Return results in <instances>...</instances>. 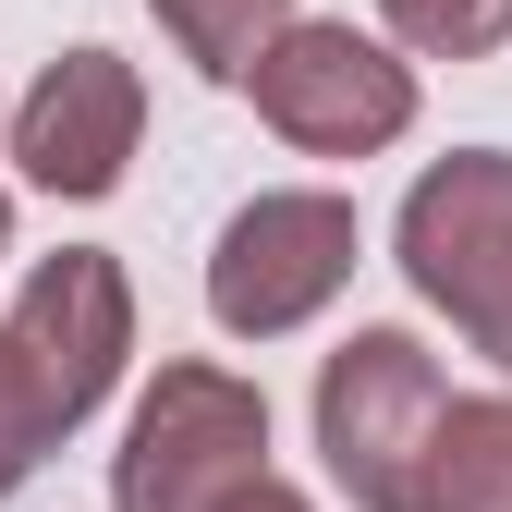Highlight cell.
Masks as SVG:
<instances>
[{"label": "cell", "mask_w": 512, "mask_h": 512, "mask_svg": "<svg viewBox=\"0 0 512 512\" xmlns=\"http://www.w3.org/2000/svg\"><path fill=\"white\" fill-rule=\"evenodd\" d=\"M256 476H269V391L244 366L171 354L135 391V415H122L110 512H232Z\"/></svg>", "instance_id": "6da1fadb"}, {"label": "cell", "mask_w": 512, "mask_h": 512, "mask_svg": "<svg viewBox=\"0 0 512 512\" xmlns=\"http://www.w3.org/2000/svg\"><path fill=\"white\" fill-rule=\"evenodd\" d=\"M244 98L293 159H378L415 135V49L366 37L342 13H293L269 37V61L244 74Z\"/></svg>", "instance_id": "7a4b0ae2"}, {"label": "cell", "mask_w": 512, "mask_h": 512, "mask_svg": "<svg viewBox=\"0 0 512 512\" xmlns=\"http://www.w3.org/2000/svg\"><path fill=\"white\" fill-rule=\"evenodd\" d=\"M391 256H403V281L512 378V147H452V159H427V171L403 183Z\"/></svg>", "instance_id": "3957f363"}, {"label": "cell", "mask_w": 512, "mask_h": 512, "mask_svg": "<svg viewBox=\"0 0 512 512\" xmlns=\"http://www.w3.org/2000/svg\"><path fill=\"white\" fill-rule=\"evenodd\" d=\"M439 415H452V378L415 330H354L317 366V464L354 512H415Z\"/></svg>", "instance_id": "277c9868"}, {"label": "cell", "mask_w": 512, "mask_h": 512, "mask_svg": "<svg viewBox=\"0 0 512 512\" xmlns=\"http://www.w3.org/2000/svg\"><path fill=\"white\" fill-rule=\"evenodd\" d=\"M354 256H366L354 196H330V183H269V196H244L220 220V244H208V317L232 342H281V330L342 305Z\"/></svg>", "instance_id": "5b68a950"}, {"label": "cell", "mask_w": 512, "mask_h": 512, "mask_svg": "<svg viewBox=\"0 0 512 512\" xmlns=\"http://www.w3.org/2000/svg\"><path fill=\"white\" fill-rule=\"evenodd\" d=\"M13 171L37 183V196H61V208H98L122 171H135V147H147V74L122 49H61L49 74L13 98Z\"/></svg>", "instance_id": "8992f818"}, {"label": "cell", "mask_w": 512, "mask_h": 512, "mask_svg": "<svg viewBox=\"0 0 512 512\" xmlns=\"http://www.w3.org/2000/svg\"><path fill=\"white\" fill-rule=\"evenodd\" d=\"M13 330H25V354L49 366L61 415L86 427V415L122 391V366H135V281H122V256H110V244L37 256L25 293H13Z\"/></svg>", "instance_id": "52a82bcc"}, {"label": "cell", "mask_w": 512, "mask_h": 512, "mask_svg": "<svg viewBox=\"0 0 512 512\" xmlns=\"http://www.w3.org/2000/svg\"><path fill=\"white\" fill-rule=\"evenodd\" d=\"M415 512H512V391H476L439 415Z\"/></svg>", "instance_id": "ba28073f"}, {"label": "cell", "mask_w": 512, "mask_h": 512, "mask_svg": "<svg viewBox=\"0 0 512 512\" xmlns=\"http://www.w3.org/2000/svg\"><path fill=\"white\" fill-rule=\"evenodd\" d=\"M147 13H159V37L196 61L208 86H244L256 61H269V37L293 25V0H147Z\"/></svg>", "instance_id": "9c48e42d"}, {"label": "cell", "mask_w": 512, "mask_h": 512, "mask_svg": "<svg viewBox=\"0 0 512 512\" xmlns=\"http://www.w3.org/2000/svg\"><path fill=\"white\" fill-rule=\"evenodd\" d=\"M61 439H74V415H61V391H49V366L25 354V330L0 317V500H13Z\"/></svg>", "instance_id": "30bf717a"}, {"label": "cell", "mask_w": 512, "mask_h": 512, "mask_svg": "<svg viewBox=\"0 0 512 512\" xmlns=\"http://www.w3.org/2000/svg\"><path fill=\"white\" fill-rule=\"evenodd\" d=\"M378 25L415 61H488V49H512V0H378Z\"/></svg>", "instance_id": "8fae6325"}, {"label": "cell", "mask_w": 512, "mask_h": 512, "mask_svg": "<svg viewBox=\"0 0 512 512\" xmlns=\"http://www.w3.org/2000/svg\"><path fill=\"white\" fill-rule=\"evenodd\" d=\"M232 512H317V500H305V488H281V476H256V488H244Z\"/></svg>", "instance_id": "7c38bea8"}, {"label": "cell", "mask_w": 512, "mask_h": 512, "mask_svg": "<svg viewBox=\"0 0 512 512\" xmlns=\"http://www.w3.org/2000/svg\"><path fill=\"white\" fill-rule=\"evenodd\" d=\"M0 256H13V196H0Z\"/></svg>", "instance_id": "4fadbf2b"}, {"label": "cell", "mask_w": 512, "mask_h": 512, "mask_svg": "<svg viewBox=\"0 0 512 512\" xmlns=\"http://www.w3.org/2000/svg\"><path fill=\"white\" fill-rule=\"evenodd\" d=\"M0 122H13V110H0Z\"/></svg>", "instance_id": "5bb4252c"}]
</instances>
